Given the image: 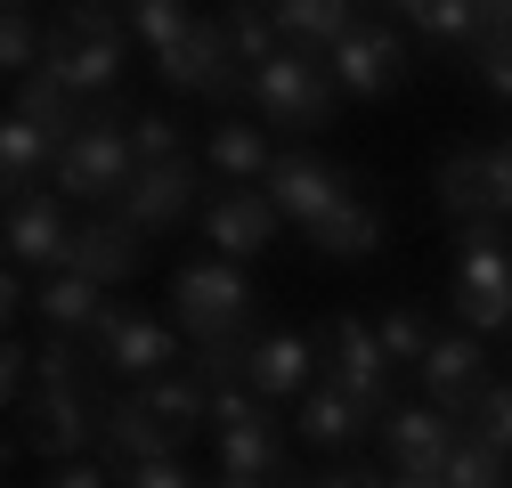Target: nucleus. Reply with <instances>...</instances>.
<instances>
[{"instance_id": "obj_10", "label": "nucleus", "mask_w": 512, "mask_h": 488, "mask_svg": "<svg viewBox=\"0 0 512 488\" xmlns=\"http://www.w3.org/2000/svg\"><path fill=\"white\" fill-rule=\"evenodd\" d=\"M98 440V399L90 391H33L25 399V448L41 464H74Z\"/></svg>"}, {"instance_id": "obj_31", "label": "nucleus", "mask_w": 512, "mask_h": 488, "mask_svg": "<svg viewBox=\"0 0 512 488\" xmlns=\"http://www.w3.org/2000/svg\"><path fill=\"white\" fill-rule=\"evenodd\" d=\"M374 334H382V350H391V366H423V350L439 342V326H431L423 301H391V310L374 318Z\"/></svg>"}, {"instance_id": "obj_16", "label": "nucleus", "mask_w": 512, "mask_h": 488, "mask_svg": "<svg viewBox=\"0 0 512 488\" xmlns=\"http://www.w3.org/2000/svg\"><path fill=\"white\" fill-rule=\"evenodd\" d=\"M423 391H431V407H447V415H464V407H480V375H488V358H480V334H439L431 350H423Z\"/></svg>"}, {"instance_id": "obj_2", "label": "nucleus", "mask_w": 512, "mask_h": 488, "mask_svg": "<svg viewBox=\"0 0 512 488\" xmlns=\"http://www.w3.org/2000/svg\"><path fill=\"white\" fill-rule=\"evenodd\" d=\"M57 196L66 204H122V188L139 179V147H131V122H114V114H82V131L57 147Z\"/></svg>"}, {"instance_id": "obj_48", "label": "nucleus", "mask_w": 512, "mask_h": 488, "mask_svg": "<svg viewBox=\"0 0 512 488\" xmlns=\"http://www.w3.org/2000/svg\"><path fill=\"white\" fill-rule=\"evenodd\" d=\"M480 9H488V25H496V33H512V0H480Z\"/></svg>"}, {"instance_id": "obj_47", "label": "nucleus", "mask_w": 512, "mask_h": 488, "mask_svg": "<svg viewBox=\"0 0 512 488\" xmlns=\"http://www.w3.org/2000/svg\"><path fill=\"white\" fill-rule=\"evenodd\" d=\"M212 488H285V480H261V472H220Z\"/></svg>"}, {"instance_id": "obj_37", "label": "nucleus", "mask_w": 512, "mask_h": 488, "mask_svg": "<svg viewBox=\"0 0 512 488\" xmlns=\"http://www.w3.org/2000/svg\"><path fill=\"white\" fill-rule=\"evenodd\" d=\"M131 147H139V163H179L187 155V139H179L171 114H131Z\"/></svg>"}, {"instance_id": "obj_12", "label": "nucleus", "mask_w": 512, "mask_h": 488, "mask_svg": "<svg viewBox=\"0 0 512 488\" xmlns=\"http://www.w3.org/2000/svg\"><path fill=\"white\" fill-rule=\"evenodd\" d=\"M187 204H196V163H139V179L122 188V204H114V220L122 228H139V236H163V228H179L187 220Z\"/></svg>"}, {"instance_id": "obj_29", "label": "nucleus", "mask_w": 512, "mask_h": 488, "mask_svg": "<svg viewBox=\"0 0 512 488\" xmlns=\"http://www.w3.org/2000/svg\"><path fill=\"white\" fill-rule=\"evenodd\" d=\"M139 391H147V407L171 423L179 440L196 432V423H212V383H204V375H155V383H139Z\"/></svg>"}, {"instance_id": "obj_45", "label": "nucleus", "mask_w": 512, "mask_h": 488, "mask_svg": "<svg viewBox=\"0 0 512 488\" xmlns=\"http://www.w3.org/2000/svg\"><path fill=\"white\" fill-rule=\"evenodd\" d=\"M0 366H9V399L25 391V375H33V350L25 342H9V350H0Z\"/></svg>"}, {"instance_id": "obj_23", "label": "nucleus", "mask_w": 512, "mask_h": 488, "mask_svg": "<svg viewBox=\"0 0 512 488\" xmlns=\"http://www.w3.org/2000/svg\"><path fill=\"white\" fill-rule=\"evenodd\" d=\"M139 261H147V253H139V228H122V220H82L66 269H82V277H98V285H122Z\"/></svg>"}, {"instance_id": "obj_44", "label": "nucleus", "mask_w": 512, "mask_h": 488, "mask_svg": "<svg viewBox=\"0 0 512 488\" xmlns=\"http://www.w3.org/2000/svg\"><path fill=\"white\" fill-rule=\"evenodd\" d=\"M0 301H9V318H17V310H33V285H25V269H17V261H9V277H0Z\"/></svg>"}, {"instance_id": "obj_43", "label": "nucleus", "mask_w": 512, "mask_h": 488, "mask_svg": "<svg viewBox=\"0 0 512 488\" xmlns=\"http://www.w3.org/2000/svg\"><path fill=\"white\" fill-rule=\"evenodd\" d=\"M488 196H496V220H512V139L488 147Z\"/></svg>"}, {"instance_id": "obj_50", "label": "nucleus", "mask_w": 512, "mask_h": 488, "mask_svg": "<svg viewBox=\"0 0 512 488\" xmlns=\"http://www.w3.org/2000/svg\"><path fill=\"white\" fill-rule=\"evenodd\" d=\"M391 9H407V17H415V9H423V0H391Z\"/></svg>"}, {"instance_id": "obj_21", "label": "nucleus", "mask_w": 512, "mask_h": 488, "mask_svg": "<svg viewBox=\"0 0 512 488\" xmlns=\"http://www.w3.org/2000/svg\"><path fill=\"white\" fill-rule=\"evenodd\" d=\"M33 310H41L49 334H90V326L106 318V285L82 277V269H49V277L33 285Z\"/></svg>"}, {"instance_id": "obj_24", "label": "nucleus", "mask_w": 512, "mask_h": 488, "mask_svg": "<svg viewBox=\"0 0 512 488\" xmlns=\"http://www.w3.org/2000/svg\"><path fill=\"white\" fill-rule=\"evenodd\" d=\"M277 41L285 49H309V57H326L350 25H358V9H350V0H277Z\"/></svg>"}, {"instance_id": "obj_51", "label": "nucleus", "mask_w": 512, "mask_h": 488, "mask_svg": "<svg viewBox=\"0 0 512 488\" xmlns=\"http://www.w3.org/2000/svg\"><path fill=\"white\" fill-rule=\"evenodd\" d=\"M252 9H277V0H252Z\"/></svg>"}, {"instance_id": "obj_33", "label": "nucleus", "mask_w": 512, "mask_h": 488, "mask_svg": "<svg viewBox=\"0 0 512 488\" xmlns=\"http://www.w3.org/2000/svg\"><path fill=\"white\" fill-rule=\"evenodd\" d=\"M447 488H504V448L496 440H456V456H447V472H439Z\"/></svg>"}, {"instance_id": "obj_5", "label": "nucleus", "mask_w": 512, "mask_h": 488, "mask_svg": "<svg viewBox=\"0 0 512 488\" xmlns=\"http://www.w3.org/2000/svg\"><path fill=\"white\" fill-rule=\"evenodd\" d=\"M90 358L106 366V375H131V383H155L179 366V334L163 318H139V310H114L106 301V318L90 326Z\"/></svg>"}, {"instance_id": "obj_30", "label": "nucleus", "mask_w": 512, "mask_h": 488, "mask_svg": "<svg viewBox=\"0 0 512 488\" xmlns=\"http://www.w3.org/2000/svg\"><path fill=\"white\" fill-rule=\"evenodd\" d=\"M212 163H220V179H236V188H252V179H269V163H277V147L252 131V122H220L212 131Z\"/></svg>"}, {"instance_id": "obj_8", "label": "nucleus", "mask_w": 512, "mask_h": 488, "mask_svg": "<svg viewBox=\"0 0 512 488\" xmlns=\"http://www.w3.org/2000/svg\"><path fill=\"white\" fill-rule=\"evenodd\" d=\"M261 188H269V204H277L285 220H301V228H326V220L358 196V188H350V171L326 163V155H277Z\"/></svg>"}, {"instance_id": "obj_18", "label": "nucleus", "mask_w": 512, "mask_h": 488, "mask_svg": "<svg viewBox=\"0 0 512 488\" xmlns=\"http://www.w3.org/2000/svg\"><path fill=\"white\" fill-rule=\"evenodd\" d=\"M309 375H326L309 334H261V342L244 350V383L261 391V399H301V391H309Z\"/></svg>"}, {"instance_id": "obj_40", "label": "nucleus", "mask_w": 512, "mask_h": 488, "mask_svg": "<svg viewBox=\"0 0 512 488\" xmlns=\"http://www.w3.org/2000/svg\"><path fill=\"white\" fill-rule=\"evenodd\" d=\"M480 440H496L504 456H512V383H496V391H480Z\"/></svg>"}, {"instance_id": "obj_42", "label": "nucleus", "mask_w": 512, "mask_h": 488, "mask_svg": "<svg viewBox=\"0 0 512 488\" xmlns=\"http://www.w3.org/2000/svg\"><path fill=\"white\" fill-rule=\"evenodd\" d=\"M41 488H114V464H90V456L49 464V480H41Z\"/></svg>"}, {"instance_id": "obj_1", "label": "nucleus", "mask_w": 512, "mask_h": 488, "mask_svg": "<svg viewBox=\"0 0 512 488\" xmlns=\"http://www.w3.org/2000/svg\"><path fill=\"white\" fill-rule=\"evenodd\" d=\"M171 310H179V334L196 342V350H220V342H244L261 293H252L244 261L212 253V261H179L171 269Z\"/></svg>"}, {"instance_id": "obj_19", "label": "nucleus", "mask_w": 512, "mask_h": 488, "mask_svg": "<svg viewBox=\"0 0 512 488\" xmlns=\"http://www.w3.org/2000/svg\"><path fill=\"white\" fill-rule=\"evenodd\" d=\"M57 131H41V122H25V114H9L0 122V188H9V204H25V196H41V179L57 171Z\"/></svg>"}, {"instance_id": "obj_11", "label": "nucleus", "mask_w": 512, "mask_h": 488, "mask_svg": "<svg viewBox=\"0 0 512 488\" xmlns=\"http://www.w3.org/2000/svg\"><path fill=\"white\" fill-rule=\"evenodd\" d=\"M277 204H269V188H228L204 204V236H212V253H228V261H261L269 244H277Z\"/></svg>"}, {"instance_id": "obj_39", "label": "nucleus", "mask_w": 512, "mask_h": 488, "mask_svg": "<svg viewBox=\"0 0 512 488\" xmlns=\"http://www.w3.org/2000/svg\"><path fill=\"white\" fill-rule=\"evenodd\" d=\"M122 488H196L179 456H147V464H122Z\"/></svg>"}, {"instance_id": "obj_26", "label": "nucleus", "mask_w": 512, "mask_h": 488, "mask_svg": "<svg viewBox=\"0 0 512 488\" xmlns=\"http://www.w3.org/2000/svg\"><path fill=\"white\" fill-rule=\"evenodd\" d=\"M9 114H25V122H41V131H57V139H74V131H82L74 114H90V106H82V98H74L66 82H57L49 66H33V74L17 82V106H9Z\"/></svg>"}, {"instance_id": "obj_20", "label": "nucleus", "mask_w": 512, "mask_h": 488, "mask_svg": "<svg viewBox=\"0 0 512 488\" xmlns=\"http://www.w3.org/2000/svg\"><path fill=\"white\" fill-rule=\"evenodd\" d=\"M431 196H439V212L456 220V228L496 220V196H488V147H447L439 171H431Z\"/></svg>"}, {"instance_id": "obj_49", "label": "nucleus", "mask_w": 512, "mask_h": 488, "mask_svg": "<svg viewBox=\"0 0 512 488\" xmlns=\"http://www.w3.org/2000/svg\"><path fill=\"white\" fill-rule=\"evenodd\" d=\"M391 488H447V480H439V472H399Z\"/></svg>"}, {"instance_id": "obj_15", "label": "nucleus", "mask_w": 512, "mask_h": 488, "mask_svg": "<svg viewBox=\"0 0 512 488\" xmlns=\"http://www.w3.org/2000/svg\"><path fill=\"white\" fill-rule=\"evenodd\" d=\"M9 261H17V269H41V277L74 261L66 196H25V204H9Z\"/></svg>"}, {"instance_id": "obj_3", "label": "nucleus", "mask_w": 512, "mask_h": 488, "mask_svg": "<svg viewBox=\"0 0 512 488\" xmlns=\"http://www.w3.org/2000/svg\"><path fill=\"white\" fill-rule=\"evenodd\" d=\"M252 106H261L277 131H334L342 122V82L326 57H309V49H277L269 66H252Z\"/></svg>"}, {"instance_id": "obj_14", "label": "nucleus", "mask_w": 512, "mask_h": 488, "mask_svg": "<svg viewBox=\"0 0 512 488\" xmlns=\"http://www.w3.org/2000/svg\"><path fill=\"white\" fill-rule=\"evenodd\" d=\"M456 415L447 407H391L382 415V456H391L399 472H447V456H456Z\"/></svg>"}, {"instance_id": "obj_27", "label": "nucleus", "mask_w": 512, "mask_h": 488, "mask_svg": "<svg viewBox=\"0 0 512 488\" xmlns=\"http://www.w3.org/2000/svg\"><path fill=\"white\" fill-rule=\"evenodd\" d=\"M309 244H317V253H334V261H366V253H382V204L350 196L326 228H309Z\"/></svg>"}, {"instance_id": "obj_25", "label": "nucleus", "mask_w": 512, "mask_h": 488, "mask_svg": "<svg viewBox=\"0 0 512 488\" xmlns=\"http://www.w3.org/2000/svg\"><path fill=\"white\" fill-rule=\"evenodd\" d=\"M415 33L439 41V49H488V41H496V25H488L480 0H423V9H415Z\"/></svg>"}, {"instance_id": "obj_6", "label": "nucleus", "mask_w": 512, "mask_h": 488, "mask_svg": "<svg viewBox=\"0 0 512 488\" xmlns=\"http://www.w3.org/2000/svg\"><path fill=\"white\" fill-rule=\"evenodd\" d=\"M326 375L382 423V415H391V375H399V366H391V350H382V334L358 318V310H342L334 326H326Z\"/></svg>"}, {"instance_id": "obj_34", "label": "nucleus", "mask_w": 512, "mask_h": 488, "mask_svg": "<svg viewBox=\"0 0 512 488\" xmlns=\"http://www.w3.org/2000/svg\"><path fill=\"white\" fill-rule=\"evenodd\" d=\"M41 49H49V25H33V9H9V25H0V66L25 82L41 66Z\"/></svg>"}, {"instance_id": "obj_13", "label": "nucleus", "mask_w": 512, "mask_h": 488, "mask_svg": "<svg viewBox=\"0 0 512 488\" xmlns=\"http://www.w3.org/2000/svg\"><path fill=\"white\" fill-rule=\"evenodd\" d=\"M98 440L114 464H147V456H179V432L147 407V391H106L98 399Z\"/></svg>"}, {"instance_id": "obj_9", "label": "nucleus", "mask_w": 512, "mask_h": 488, "mask_svg": "<svg viewBox=\"0 0 512 488\" xmlns=\"http://www.w3.org/2000/svg\"><path fill=\"white\" fill-rule=\"evenodd\" d=\"M326 66H334L342 98H382V90L407 82V33H391V25H350V33L326 49Z\"/></svg>"}, {"instance_id": "obj_4", "label": "nucleus", "mask_w": 512, "mask_h": 488, "mask_svg": "<svg viewBox=\"0 0 512 488\" xmlns=\"http://www.w3.org/2000/svg\"><path fill=\"white\" fill-rule=\"evenodd\" d=\"M447 301L464 310L472 334H512V244L496 220H472L456 244V277H447Z\"/></svg>"}, {"instance_id": "obj_17", "label": "nucleus", "mask_w": 512, "mask_h": 488, "mask_svg": "<svg viewBox=\"0 0 512 488\" xmlns=\"http://www.w3.org/2000/svg\"><path fill=\"white\" fill-rule=\"evenodd\" d=\"M41 66L66 82L82 106H98L114 82H122V41H74L66 25H49V49H41Z\"/></svg>"}, {"instance_id": "obj_32", "label": "nucleus", "mask_w": 512, "mask_h": 488, "mask_svg": "<svg viewBox=\"0 0 512 488\" xmlns=\"http://www.w3.org/2000/svg\"><path fill=\"white\" fill-rule=\"evenodd\" d=\"M33 391H90V366H82L74 334H49L33 350Z\"/></svg>"}, {"instance_id": "obj_46", "label": "nucleus", "mask_w": 512, "mask_h": 488, "mask_svg": "<svg viewBox=\"0 0 512 488\" xmlns=\"http://www.w3.org/2000/svg\"><path fill=\"white\" fill-rule=\"evenodd\" d=\"M317 488H391V480H382V472H326Z\"/></svg>"}, {"instance_id": "obj_28", "label": "nucleus", "mask_w": 512, "mask_h": 488, "mask_svg": "<svg viewBox=\"0 0 512 488\" xmlns=\"http://www.w3.org/2000/svg\"><path fill=\"white\" fill-rule=\"evenodd\" d=\"M220 464H228V472H261V480H285V440H277V423H269V415H252V423H228V432H220Z\"/></svg>"}, {"instance_id": "obj_7", "label": "nucleus", "mask_w": 512, "mask_h": 488, "mask_svg": "<svg viewBox=\"0 0 512 488\" xmlns=\"http://www.w3.org/2000/svg\"><path fill=\"white\" fill-rule=\"evenodd\" d=\"M155 66H163V82L187 90V98H236L244 74H252L244 57H236V41H228V25H187Z\"/></svg>"}, {"instance_id": "obj_22", "label": "nucleus", "mask_w": 512, "mask_h": 488, "mask_svg": "<svg viewBox=\"0 0 512 488\" xmlns=\"http://www.w3.org/2000/svg\"><path fill=\"white\" fill-rule=\"evenodd\" d=\"M366 423H374V415H366L342 383H309V391H301V440H309V448H358Z\"/></svg>"}, {"instance_id": "obj_36", "label": "nucleus", "mask_w": 512, "mask_h": 488, "mask_svg": "<svg viewBox=\"0 0 512 488\" xmlns=\"http://www.w3.org/2000/svg\"><path fill=\"white\" fill-rule=\"evenodd\" d=\"M228 41H236V57H244V66H269V57L285 49V41H277V17H261L252 0H236V17H228Z\"/></svg>"}, {"instance_id": "obj_38", "label": "nucleus", "mask_w": 512, "mask_h": 488, "mask_svg": "<svg viewBox=\"0 0 512 488\" xmlns=\"http://www.w3.org/2000/svg\"><path fill=\"white\" fill-rule=\"evenodd\" d=\"M57 25H66L74 41H122V25H131V17H114L106 0H74V9L57 17Z\"/></svg>"}, {"instance_id": "obj_35", "label": "nucleus", "mask_w": 512, "mask_h": 488, "mask_svg": "<svg viewBox=\"0 0 512 488\" xmlns=\"http://www.w3.org/2000/svg\"><path fill=\"white\" fill-rule=\"evenodd\" d=\"M187 25H196V17H187V0H131V33H139L155 57H163Z\"/></svg>"}, {"instance_id": "obj_41", "label": "nucleus", "mask_w": 512, "mask_h": 488, "mask_svg": "<svg viewBox=\"0 0 512 488\" xmlns=\"http://www.w3.org/2000/svg\"><path fill=\"white\" fill-rule=\"evenodd\" d=\"M472 66H480V82H488L496 98H512V33H496L488 49H472Z\"/></svg>"}]
</instances>
